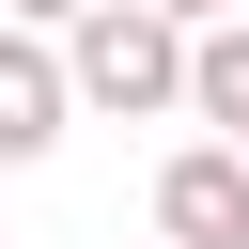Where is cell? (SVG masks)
I'll use <instances>...</instances> for the list:
<instances>
[{
    "instance_id": "1",
    "label": "cell",
    "mask_w": 249,
    "mask_h": 249,
    "mask_svg": "<svg viewBox=\"0 0 249 249\" xmlns=\"http://www.w3.org/2000/svg\"><path fill=\"white\" fill-rule=\"evenodd\" d=\"M62 62H78V109H109V124H156V109H187V62H202V31H187V16H156V0H93Z\"/></svg>"
},
{
    "instance_id": "2",
    "label": "cell",
    "mask_w": 249,
    "mask_h": 249,
    "mask_svg": "<svg viewBox=\"0 0 249 249\" xmlns=\"http://www.w3.org/2000/svg\"><path fill=\"white\" fill-rule=\"evenodd\" d=\"M156 233L171 249H249V140H187L156 171Z\"/></svg>"
},
{
    "instance_id": "3",
    "label": "cell",
    "mask_w": 249,
    "mask_h": 249,
    "mask_svg": "<svg viewBox=\"0 0 249 249\" xmlns=\"http://www.w3.org/2000/svg\"><path fill=\"white\" fill-rule=\"evenodd\" d=\"M62 109H78V62H47V31L0 16V171H31L62 140Z\"/></svg>"
},
{
    "instance_id": "4",
    "label": "cell",
    "mask_w": 249,
    "mask_h": 249,
    "mask_svg": "<svg viewBox=\"0 0 249 249\" xmlns=\"http://www.w3.org/2000/svg\"><path fill=\"white\" fill-rule=\"evenodd\" d=\"M187 109H202L218 140H249V16H218V31H202V62H187Z\"/></svg>"
},
{
    "instance_id": "5",
    "label": "cell",
    "mask_w": 249,
    "mask_h": 249,
    "mask_svg": "<svg viewBox=\"0 0 249 249\" xmlns=\"http://www.w3.org/2000/svg\"><path fill=\"white\" fill-rule=\"evenodd\" d=\"M0 16H16V31H78L93 0H0Z\"/></svg>"
},
{
    "instance_id": "6",
    "label": "cell",
    "mask_w": 249,
    "mask_h": 249,
    "mask_svg": "<svg viewBox=\"0 0 249 249\" xmlns=\"http://www.w3.org/2000/svg\"><path fill=\"white\" fill-rule=\"evenodd\" d=\"M156 16H187V31H218V16H233V0H156Z\"/></svg>"
}]
</instances>
